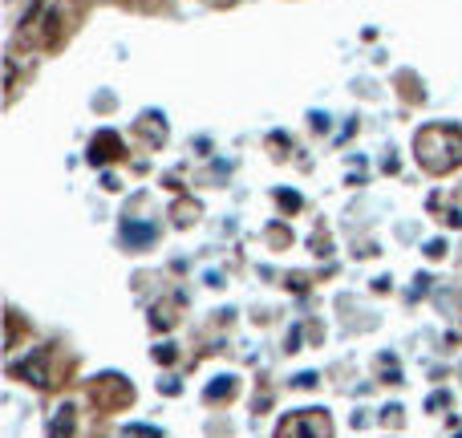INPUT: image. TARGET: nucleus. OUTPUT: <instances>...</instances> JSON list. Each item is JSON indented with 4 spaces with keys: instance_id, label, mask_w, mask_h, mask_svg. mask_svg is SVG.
Segmentation results:
<instances>
[{
    "instance_id": "1",
    "label": "nucleus",
    "mask_w": 462,
    "mask_h": 438,
    "mask_svg": "<svg viewBox=\"0 0 462 438\" xmlns=\"http://www.w3.org/2000/svg\"><path fill=\"white\" fill-rule=\"evenodd\" d=\"M57 25H61V16H57V12H49V16H45V41L49 45L57 41Z\"/></svg>"
}]
</instances>
